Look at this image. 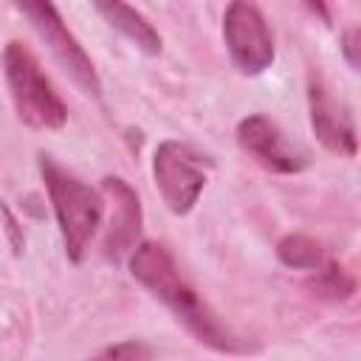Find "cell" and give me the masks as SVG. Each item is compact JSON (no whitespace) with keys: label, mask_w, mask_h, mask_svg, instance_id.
<instances>
[{"label":"cell","mask_w":361,"mask_h":361,"mask_svg":"<svg viewBox=\"0 0 361 361\" xmlns=\"http://www.w3.org/2000/svg\"><path fill=\"white\" fill-rule=\"evenodd\" d=\"M130 274L161 305H166L172 310V316L200 344H206L217 353H228V355H248V353L259 350V344L254 338H245L243 333H237L203 302V296L183 279V274L175 265V257L164 245L138 243V248L130 254Z\"/></svg>","instance_id":"1"},{"label":"cell","mask_w":361,"mask_h":361,"mask_svg":"<svg viewBox=\"0 0 361 361\" xmlns=\"http://www.w3.org/2000/svg\"><path fill=\"white\" fill-rule=\"evenodd\" d=\"M39 172H42V180H45L59 231H62L65 254L71 262H82L99 228L104 200L96 189H90L85 180H79L73 172H68L48 155L39 158Z\"/></svg>","instance_id":"2"},{"label":"cell","mask_w":361,"mask_h":361,"mask_svg":"<svg viewBox=\"0 0 361 361\" xmlns=\"http://www.w3.org/2000/svg\"><path fill=\"white\" fill-rule=\"evenodd\" d=\"M3 71L17 116L37 130H59L68 121V107L42 73L28 45L11 39L3 51Z\"/></svg>","instance_id":"3"},{"label":"cell","mask_w":361,"mask_h":361,"mask_svg":"<svg viewBox=\"0 0 361 361\" xmlns=\"http://www.w3.org/2000/svg\"><path fill=\"white\" fill-rule=\"evenodd\" d=\"M209 161L183 141H161L152 158L155 186L172 214H186L206 186Z\"/></svg>","instance_id":"4"},{"label":"cell","mask_w":361,"mask_h":361,"mask_svg":"<svg viewBox=\"0 0 361 361\" xmlns=\"http://www.w3.org/2000/svg\"><path fill=\"white\" fill-rule=\"evenodd\" d=\"M17 8L28 17L34 31L42 37L48 51L54 54V59L68 71V76L82 87V93L102 96L99 73H96L90 56L85 54V48L79 45V39L68 31L59 8L54 3H45V0H25V3H17Z\"/></svg>","instance_id":"5"},{"label":"cell","mask_w":361,"mask_h":361,"mask_svg":"<svg viewBox=\"0 0 361 361\" xmlns=\"http://www.w3.org/2000/svg\"><path fill=\"white\" fill-rule=\"evenodd\" d=\"M223 39H226L228 56L237 65V71L257 76L265 68H271L274 37H271L268 20L259 11V6L245 3V0L228 3L223 14Z\"/></svg>","instance_id":"6"},{"label":"cell","mask_w":361,"mask_h":361,"mask_svg":"<svg viewBox=\"0 0 361 361\" xmlns=\"http://www.w3.org/2000/svg\"><path fill=\"white\" fill-rule=\"evenodd\" d=\"M237 144L259 166H265L268 172H276V175H296L310 164L307 152L299 144H293L279 130V124L262 113L245 116L237 124Z\"/></svg>","instance_id":"7"},{"label":"cell","mask_w":361,"mask_h":361,"mask_svg":"<svg viewBox=\"0 0 361 361\" xmlns=\"http://www.w3.org/2000/svg\"><path fill=\"white\" fill-rule=\"evenodd\" d=\"M307 104H310V127H313L316 138L330 152H338V155L353 158L355 149H358L353 116H350L347 104H341L330 93L324 76L316 68L307 73Z\"/></svg>","instance_id":"8"},{"label":"cell","mask_w":361,"mask_h":361,"mask_svg":"<svg viewBox=\"0 0 361 361\" xmlns=\"http://www.w3.org/2000/svg\"><path fill=\"white\" fill-rule=\"evenodd\" d=\"M102 192L110 203V220L104 231V257L110 262H121L141 243V200L135 189L116 175H107L102 180Z\"/></svg>","instance_id":"9"},{"label":"cell","mask_w":361,"mask_h":361,"mask_svg":"<svg viewBox=\"0 0 361 361\" xmlns=\"http://www.w3.org/2000/svg\"><path fill=\"white\" fill-rule=\"evenodd\" d=\"M96 11L116 31H121L130 42H135L144 54H161V34L152 28V23L138 8L124 6V3H96Z\"/></svg>","instance_id":"10"},{"label":"cell","mask_w":361,"mask_h":361,"mask_svg":"<svg viewBox=\"0 0 361 361\" xmlns=\"http://www.w3.org/2000/svg\"><path fill=\"white\" fill-rule=\"evenodd\" d=\"M276 257L288 268H299V271H319L327 262L322 243H316L307 234H285L276 245Z\"/></svg>","instance_id":"11"},{"label":"cell","mask_w":361,"mask_h":361,"mask_svg":"<svg viewBox=\"0 0 361 361\" xmlns=\"http://www.w3.org/2000/svg\"><path fill=\"white\" fill-rule=\"evenodd\" d=\"M316 274V279L310 282V288L319 293V296H324V299H350L353 293H355V279H353V274L350 271H344V265H338V262H333V259H327L319 271H313Z\"/></svg>","instance_id":"12"},{"label":"cell","mask_w":361,"mask_h":361,"mask_svg":"<svg viewBox=\"0 0 361 361\" xmlns=\"http://www.w3.org/2000/svg\"><path fill=\"white\" fill-rule=\"evenodd\" d=\"M87 361H152V350L144 341H118L104 347Z\"/></svg>","instance_id":"13"},{"label":"cell","mask_w":361,"mask_h":361,"mask_svg":"<svg viewBox=\"0 0 361 361\" xmlns=\"http://www.w3.org/2000/svg\"><path fill=\"white\" fill-rule=\"evenodd\" d=\"M358 28L353 25V28H347L344 31V37H341V51H344V59H347V65L353 68V71H358Z\"/></svg>","instance_id":"14"}]
</instances>
